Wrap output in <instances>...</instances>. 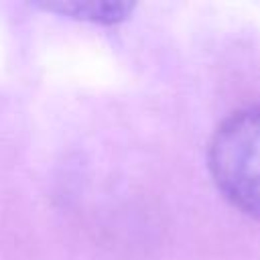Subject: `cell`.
Here are the masks:
<instances>
[{"mask_svg": "<svg viewBox=\"0 0 260 260\" xmlns=\"http://www.w3.org/2000/svg\"><path fill=\"white\" fill-rule=\"evenodd\" d=\"M209 171L234 207L260 217V106L244 108L219 124L209 142Z\"/></svg>", "mask_w": 260, "mask_h": 260, "instance_id": "cell-1", "label": "cell"}, {"mask_svg": "<svg viewBox=\"0 0 260 260\" xmlns=\"http://www.w3.org/2000/svg\"><path fill=\"white\" fill-rule=\"evenodd\" d=\"M41 8L71 16L77 20H87L95 24H116L130 16L134 4L128 2H47Z\"/></svg>", "mask_w": 260, "mask_h": 260, "instance_id": "cell-2", "label": "cell"}]
</instances>
